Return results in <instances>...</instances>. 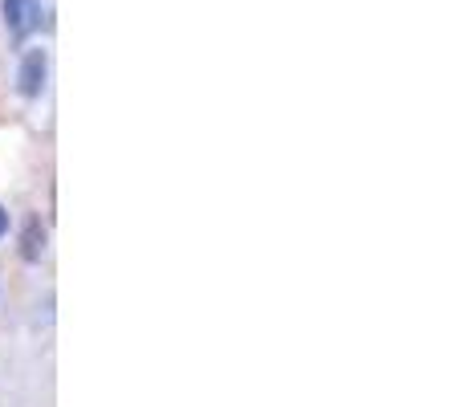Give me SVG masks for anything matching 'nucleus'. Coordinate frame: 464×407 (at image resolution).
<instances>
[{
	"label": "nucleus",
	"mask_w": 464,
	"mask_h": 407,
	"mask_svg": "<svg viewBox=\"0 0 464 407\" xmlns=\"http://www.w3.org/2000/svg\"><path fill=\"white\" fill-rule=\"evenodd\" d=\"M45 73H49V53L45 49H29L21 62V73H16V90L24 98H37L45 90Z\"/></svg>",
	"instance_id": "f257e3e1"
},
{
	"label": "nucleus",
	"mask_w": 464,
	"mask_h": 407,
	"mask_svg": "<svg viewBox=\"0 0 464 407\" xmlns=\"http://www.w3.org/2000/svg\"><path fill=\"white\" fill-rule=\"evenodd\" d=\"M41 21V0H5V29L13 33L16 41L29 37Z\"/></svg>",
	"instance_id": "f03ea898"
},
{
	"label": "nucleus",
	"mask_w": 464,
	"mask_h": 407,
	"mask_svg": "<svg viewBox=\"0 0 464 407\" xmlns=\"http://www.w3.org/2000/svg\"><path fill=\"white\" fill-rule=\"evenodd\" d=\"M41 253H45V224H41V216H29L21 232V257L24 261H41Z\"/></svg>",
	"instance_id": "7ed1b4c3"
},
{
	"label": "nucleus",
	"mask_w": 464,
	"mask_h": 407,
	"mask_svg": "<svg viewBox=\"0 0 464 407\" xmlns=\"http://www.w3.org/2000/svg\"><path fill=\"white\" fill-rule=\"evenodd\" d=\"M5 232H8V212L0 208V237H5Z\"/></svg>",
	"instance_id": "20e7f679"
}]
</instances>
